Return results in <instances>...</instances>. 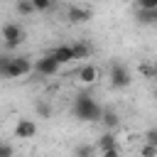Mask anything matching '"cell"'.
Here are the masks:
<instances>
[{
    "label": "cell",
    "instance_id": "cell-16",
    "mask_svg": "<svg viewBox=\"0 0 157 157\" xmlns=\"http://www.w3.org/2000/svg\"><path fill=\"white\" fill-rule=\"evenodd\" d=\"M140 71H142V76H145V78H155V81H157V59H155L152 64H142V66H140Z\"/></svg>",
    "mask_w": 157,
    "mask_h": 157
},
{
    "label": "cell",
    "instance_id": "cell-6",
    "mask_svg": "<svg viewBox=\"0 0 157 157\" xmlns=\"http://www.w3.org/2000/svg\"><path fill=\"white\" fill-rule=\"evenodd\" d=\"M15 135H17L20 140H29V137H34V135H37V125H34L32 120L22 118V120L15 125Z\"/></svg>",
    "mask_w": 157,
    "mask_h": 157
},
{
    "label": "cell",
    "instance_id": "cell-23",
    "mask_svg": "<svg viewBox=\"0 0 157 157\" xmlns=\"http://www.w3.org/2000/svg\"><path fill=\"white\" fill-rule=\"evenodd\" d=\"M103 157H120V147H113V150H105V152H101Z\"/></svg>",
    "mask_w": 157,
    "mask_h": 157
},
{
    "label": "cell",
    "instance_id": "cell-24",
    "mask_svg": "<svg viewBox=\"0 0 157 157\" xmlns=\"http://www.w3.org/2000/svg\"><path fill=\"white\" fill-rule=\"evenodd\" d=\"M152 96H155V101H157V86H155V91H152Z\"/></svg>",
    "mask_w": 157,
    "mask_h": 157
},
{
    "label": "cell",
    "instance_id": "cell-21",
    "mask_svg": "<svg viewBox=\"0 0 157 157\" xmlns=\"http://www.w3.org/2000/svg\"><path fill=\"white\" fill-rule=\"evenodd\" d=\"M12 155H15L12 145L10 142H0V157H12Z\"/></svg>",
    "mask_w": 157,
    "mask_h": 157
},
{
    "label": "cell",
    "instance_id": "cell-17",
    "mask_svg": "<svg viewBox=\"0 0 157 157\" xmlns=\"http://www.w3.org/2000/svg\"><path fill=\"white\" fill-rule=\"evenodd\" d=\"M15 10H17V15H32V12H34L32 0H20V2H15Z\"/></svg>",
    "mask_w": 157,
    "mask_h": 157
},
{
    "label": "cell",
    "instance_id": "cell-4",
    "mask_svg": "<svg viewBox=\"0 0 157 157\" xmlns=\"http://www.w3.org/2000/svg\"><path fill=\"white\" fill-rule=\"evenodd\" d=\"M29 71H32V61L27 56H10V64L5 69V76L7 78H20V76H25Z\"/></svg>",
    "mask_w": 157,
    "mask_h": 157
},
{
    "label": "cell",
    "instance_id": "cell-9",
    "mask_svg": "<svg viewBox=\"0 0 157 157\" xmlns=\"http://www.w3.org/2000/svg\"><path fill=\"white\" fill-rule=\"evenodd\" d=\"M101 123H103V128H105L108 132H113V130H118V128H120V115H118L115 110H105V108H103Z\"/></svg>",
    "mask_w": 157,
    "mask_h": 157
},
{
    "label": "cell",
    "instance_id": "cell-8",
    "mask_svg": "<svg viewBox=\"0 0 157 157\" xmlns=\"http://www.w3.org/2000/svg\"><path fill=\"white\" fill-rule=\"evenodd\" d=\"M56 61H59V66H64V64H69V61H74V54H71V44H59L54 52H49Z\"/></svg>",
    "mask_w": 157,
    "mask_h": 157
},
{
    "label": "cell",
    "instance_id": "cell-2",
    "mask_svg": "<svg viewBox=\"0 0 157 157\" xmlns=\"http://www.w3.org/2000/svg\"><path fill=\"white\" fill-rule=\"evenodd\" d=\"M108 78H110V86H113V88H128L130 81H132L128 66L120 64V61H113V64H110V69H108Z\"/></svg>",
    "mask_w": 157,
    "mask_h": 157
},
{
    "label": "cell",
    "instance_id": "cell-10",
    "mask_svg": "<svg viewBox=\"0 0 157 157\" xmlns=\"http://www.w3.org/2000/svg\"><path fill=\"white\" fill-rule=\"evenodd\" d=\"M76 76H78V81H81V83H93V81L98 78V71H96V66H93V64H83V66L78 69V74H76Z\"/></svg>",
    "mask_w": 157,
    "mask_h": 157
},
{
    "label": "cell",
    "instance_id": "cell-20",
    "mask_svg": "<svg viewBox=\"0 0 157 157\" xmlns=\"http://www.w3.org/2000/svg\"><path fill=\"white\" fill-rule=\"evenodd\" d=\"M140 157H157V147H152V145H142Z\"/></svg>",
    "mask_w": 157,
    "mask_h": 157
},
{
    "label": "cell",
    "instance_id": "cell-1",
    "mask_svg": "<svg viewBox=\"0 0 157 157\" xmlns=\"http://www.w3.org/2000/svg\"><path fill=\"white\" fill-rule=\"evenodd\" d=\"M74 115L83 123H101V115H103V108L93 101L91 93H78L74 98Z\"/></svg>",
    "mask_w": 157,
    "mask_h": 157
},
{
    "label": "cell",
    "instance_id": "cell-7",
    "mask_svg": "<svg viewBox=\"0 0 157 157\" xmlns=\"http://www.w3.org/2000/svg\"><path fill=\"white\" fill-rule=\"evenodd\" d=\"M66 17H69V22H86V20H91V10L83 5H71L66 10Z\"/></svg>",
    "mask_w": 157,
    "mask_h": 157
},
{
    "label": "cell",
    "instance_id": "cell-19",
    "mask_svg": "<svg viewBox=\"0 0 157 157\" xmlns=\"http://www.w3.org/2000/svg\"><path fill=\"white\" fill-rule=\"evenodd\" d=\"M145 145H152V147H157V128H150V130L145 132Z\"/></svg>",
    "mask_w": 157,
    "mask_h": 157
},
{
    "label": "cell",
    "instance_id": "cell-3",
    "mask_svg": "<svg viewBox=\"0 0 157 157\" xmlns=\"http://www.w3.org/2000/svg\"><path fill=\"white\" fill-rule=\"evenodd\" d=\"M2 39H5V47H7V49H17V47L22 44V39H25L22 25H20V22H7V25L2 27Z\"/></svg>",
    "mask_w": 157,
    "mask_h": 157
},
{
    "label": "cell",
    "instance_id": "cell-11",
    "mask_svg": "<svg viewBox=\"0 0 157 157\" xmlns=\"http://www.w3.org/2000/svg\"><path fill=\"white\" fill-rule=\"evenodd\" d=\"M113 147H118V137H115L113 132H103V135L98 137L96 150H98V152H105V150H113Z\"/></svg>",
    "mask_w": 157,
    "mask_h": 157
},
{
    "label": "cell",
    "instance_id": "cell-14",
    "mask_svg": "<svg viewBox=\"0 0 157 157\" xmlns=\"http://www.w3.org/2000/svg\"><path fill=\"white\" fill-rule=\"evenodd\" d=\"M74 157H96V147L93 145H76Z\"/></svg>",
    "mask_w": 157,
    "mask_h": 157
},
{
    "label": "cell",
    "instance_id": "cell-18",
    "mask_svg": "<svg viewBox=\"0 0 157 157\" xmlns=\"http://www.w3.org/2000/svg\"><path fill=\"white\" fill-rule=\"evenodd\" d=\"M52 0H32V7H34V12H47V10H52Z\"/></svg>",
    "mask_w": 157,
    "mask_h": 157
},
{
    "label": "cell",
    "instance_id": "cell-22",
    "mask_svg": "<svg viewBox=\"0 0 157 157\" xmlns=\"http://www.w3.org/2000/svg\"><path fill=\"white\" fill-rule=\"evenodd\" d=\"M7 64H10V56H7V54H2V56H0V76H5Z\"/></svg>",
    "mask_w": 157,
    "mask_h": 157
},
{
    "label": "cell",
    "instance_id": "cell-15",
    "mask_svg": "<svg viewBox=\"0 0 157 157\" xmlns=\"http://www.w3.org/2000/svg\"><path fill=\"white\" fill-rule=\"evenodd\" d=\"M34 110H37V115H39V118H44V120H47V118H52V108H49V103H47V101H37V103H34Z\"/></svg>",
    "mask_w": 157,
    "mask_h": 157
},
{
    "label": "cell",
    "instance_id": "cell-12",
    "mask_svg": "<svg viewBox=\"0 0 157 157\" xmlns=\"http://www.w3.org/2000/svg\"><path fill=\"white\" fill-rule=\"evenodd\" d=\"M71 54H74V59H86L91 54V47L86 42H74L71 44Z\"/></svg>",
    "mask_w": 157,
    "mask_h": 157
},
{
    "label": "cell",
    "instance_id": "cell-13",
    "mask_svg": "<svg viewBox=\"0 0 157 157\" xmlns=\"http://www.w3.org/2000/svg\"><path fill=\"white\" fill-rule=\"evenodd\" d=\"M137 22H142V25H157V10H150V12L137 10Z\"/></svg>",
    "mask_w": 157,
    "mask_h": 157
},
{
    "label": "cell",
    "instance_id": "cell-5",
    "mask_svg": "<svg viewBox=\"0 0 157 157\" xmlns=\"http://www.w3.org/2000/svg\"><path fill=\"white\" fill-rule=\"evenodd\" d=\"M34 71H37V74H42V76H54V74L59 71V61H56L52 54H44V56H39V59H37Z\"/></svg>",
    "mask_w": 157,
    "mask_h": 157
}]
</instances>
